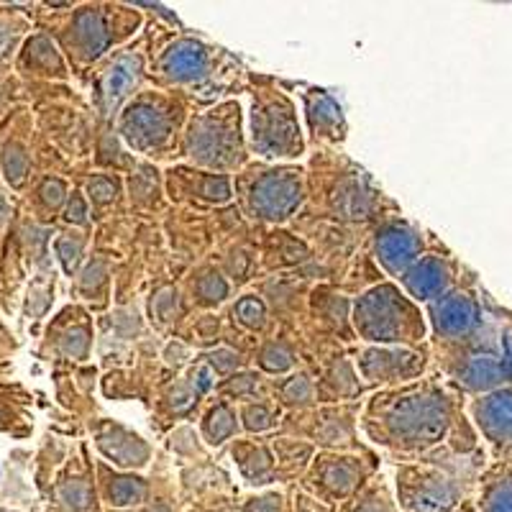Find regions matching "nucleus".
Instances as JSON below:
<instances>
[{"label": "nucleus", "mask_w": 512, "mask_h": 512, "mask_svg": "<svg viewBox=\"0 0 512 512\" xmlns=\"http://www.w3.org/2000/svg\"><path fill=\"white\" fill-rule=\"evenodd\" d=\"M495 512H512V492H507L505 497H497Z\"/></svg>", "instance_id": "1"}]
</instances>
